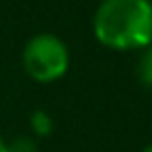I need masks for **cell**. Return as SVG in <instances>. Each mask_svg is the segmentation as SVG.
Returning a JSON list of instances; mask_svg holds the SVG:
<instances>
[{"label": "cell", "mask_w": 152, "mask_h": 152, "mask_svg": "<svg viewBox=\"0 0 152 152\" xmlns=\"http://www.w3.org/2000/svg\"><path fill=\"white\" fill-rule=\"evenodd\" d=\"M92 27L110 49H145L152 45V0H103Z\"/></svg>", "instance_id": "6da1fadb"}, {"label": "cell", "mask_w": 152, "mask_h": 152, "mask_svg": "<svg viewBox=\"0 0 152 152\" xmlns=\"http://www.w3.org/2000/svg\"><path fill=\"white\" fill-rule=\"evenodd\" d=\"M23 67L38 83L58 81L69 67L67 45L54 34H38L23 49Z\"/></svg>", "instance_id": "7a4b0ae2"}, {"label": "cell", "mask_w": 152, "mask_h": 152, "mask_svg": "<svg viewBox=\"0 0 152 152\" xmlns=\"http://www.w3.org/2000/svg\"><path fill=\"white\" fill-rule=\"evenodd\" d=\"M137 74L143 85L152 87V45H148L143 49L141 58H139V65H137Z\"/></svg>", "instance_id": "3957f363"}, {"label": "cell", "mask_w": 152, "mask_h": 152, "mask_svg": "<svg viewBox=\"0 0 152 152\" xmlns=\"http://www.w3.org/2000/svg\"><path fill=\"white\" fill-rule=\"evenodd\" d=\"M31 130H34L36 134H40V137L52 134V130H54L52 116H49L47 112H43V110H36V112L31 114Z\"/></svg>", "instance_id": "277c9868"}, {"label": "cell", "mask_w": 152, "mask_h": 152, "mask_svg": "<svg viewBox=\"0 0 152 152\" xmlns=\"http://www.w3.org/2000/svg\"><path fill=\"white\" fill-rule=\"evenodd\" d=\"M7 152H36V141L29 134H18L7 143Z\"/></svg>", "instance_id": "5b68a950"}, {"label": "cell", "mask_w": 152, "mask_h": 152, "mask_svg": "<svg viewBox=\"0 0 152 152\" xmlns=\"http://www.w3.org/2000/svg\"><path fill=\"white\" fill-rule=\"evenodd\" d=\"M0 152H7V143H5V139L0 137Z\"/></svg>", "instance_id": "8992f818"}, {"label": "cell", "mask_w": 152, "mask_h": 152, "mask_svg": "<svg viewBox=\"0 0 152 152\" xmlns=\"http://www.w3.org/2000/svg\"><path fill=\"white\" fill-rule=\"evenodd\" d=\"M143 152H152V143H150V145H145V148H143Z\"/></svg>", "instance_id": "52a82bcc"}]
</instances>
